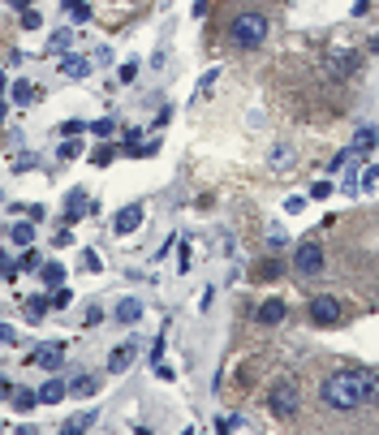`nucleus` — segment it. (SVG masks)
I'll use <instances>...</instances> for the list:
<instances>
[{
	"label": "nucleus",
	"mask_w": 379,
	"mask_h": 435,
	"mask_svg": "<svg viewBox=\"0 0 379 435\" xmlns=\"http://www.w3.org/2000/svg\"><path fill=\"white\" fill-rule=\"evenodd\" d=\"M349 160H353V147H349V151H336V156L327 160V172H341V168H345Z\"/></svg>",
	"instance_id": "nucleus-31"
},
{
	"label": "nucleus",
	"mask_w": 379,
	"mask_h": 435,
	"mask_svg": "<svg viewBox=\"0 0 379 435\" xmlns=\"http://www.w3.org/2000/svg\"><path fill=\"white\" fill-rule=\"evenodd\" d=\"M9 237H13V246H22V250H27V246L35 242V224H31V220H13Z\"/></svg>",
	"instance_id": "nucleus-16"
},
{
	"label": "nucleus",
	"mask_w": 379,
	"mask_h": 435,
	"mask_svg": "<svg viewBox=\"0 0 379 435\" xmlns=\"http://www.w3.org/2000/svg\"><path fill=\"white\" fill-rule=\"evenodd\" d=\"M47 306H52V297H31V302H27V319L39 323V319L47 315Z\"/></svg>",
	"instance_id": "nucleus-21"
},
{
	"label": "nucleus",
	"mask_w": 379,
	"mask_h": 435,
	"mask_svg": "<svg viewBox=\"0 0 379 435\" xmlns=\"http://www.w3.org/2000/svg\"><path fill=\"white\" fill-rule=\"evenodd\" d=\"M104 263H99V254L95 250H82V272H99Z\"/></svg>",
	"instance_id": "nucleus-33"
},
{
	"label": "nucleus",
	"mask_w": 379,
	"mask_h": 435,
	"mask_svg": "<svg viewBox=\"0 0 379 435\" xmlns=\"http://www.w3.org/2000/svg\"><path fill=\"white\" fill-rule=\"evenodd\" d=\"M91 422H95V409H87V414H73V418H65V427H61V431H65V435H73V431H87Z\"/></svg>",
	"instance_id": "nucleus-20"
},
{
	"label": "nucleus",
	"mask_w": 379,
	"mask_h": 435,
	"mask_svg": "<svg viewBox=\"0 0 379 435\" xmlns=\"http://www.w3.org/2000/svg\"><path fill=\"white\" fill-rule=\"evenodd\" d=\"M263 39H267V17L263 13H237L229 22V43L241 47V52H255Z\"/></svg>",
	"instance_id": "nucleus-2"
},
{
	"label": "nucleus",
	"mask_w": 379,
	"mask_h": 435,
	"mask_svg": "<svg viewBox=\"0 0 379 435\" xmlns=\"http://www.w3.org/2000/svg\"><path fill=\"white\" fill-rule=\"evenodd\" d=\"M138 319H142V302L138 297L117 302V323H138Z\"/></svg>",
	"instance_id": "nucleus-11"
},
{
	"label": "nucleus",
	"mask_w": 379,
	"mask_h": 435,
	"mask_svg": "<svg viewBox=\"0 0 379 435\" xmlns=\"http://www.w3.org/2000/svg\"><path fill=\"white\" fill-rule=\"evenodd\" d=\"M13 5H17V9H31V5H35V0H13Z\"/></svg>",
	"instance_id": "nucleus-43"
},
{
	"label": "nucleus",
	"mask_w": 379,
	"mask_h": 435,
	"mask_svg": "<svg viewBox=\"0 0 379 435\" xmlns=\"http://www.w3.org/2000/svg\"><path fill=\"white\" fill-rule=\"evenodd\" d=\"M57 156H61V160H78V156H82V147H78V138H65V142H61V151H57Z\"/></svg>",
	"instance_id": "nucleus-26"
},
{
	"label": "nucleus",
	"mask_w": 379,
	"mask_h": 435,
	"mask_svg": "<svg viewBox=\"0 0 379 435\" xmlns=\"http://www.w3.org/2000/svg\"><path fill=\"white\" fill-rule=\"evenodd\" d=\"M9 341H17V332L9 323H0V345H9Z\"/></svg>",
	"instance_id": "nucleus-40"
},
{
	"label": "nucleus",
	"mask_w": 379,
	"mask_h": 435,
	"mask_svg": "<svg viewBox=\"0 0 379 435\" xmlns=\"http://www.w3.org/2000/svg\"><path fill=\"white\" fill-rule=\"evenodd\" d=\"M61 73H65V78H87V73H91V61L78 57V52H65V57H61Z\"/></svg>",
	"instance_id": "nucleus-8"
},
{
	"label": "nucleus",
	"mask_w": 379,
	"mask_h": 435,
	"mask_svg": "<svg viewBox=\"0 0 379 435\" xmlns=\"http://www.w3.org/2000/svg\"><path fill=\"white\" fill-rule=\"evenodd\" d=\"M39 27H43V17L35 9H22V31H39Z\"/></svg>",
	"instance_id": "nucleus-32"
},
{
	"label": "nucleus",
	"mask_w": 379,
	"mask_h": 435,
	"mask_svg": "<svg viewBox=\"0 0 379 435\" xmlns=\"http://www.w3.org/2000/svg\"><path fill=\"white\" fill-rule=\"evenodd\" d=\"M327 194H336V186H332V177H327V182H315V186H311V198H319V202H327Z\"/></svg>",
	"instance_id": "nucleus-27"
},
{
	"label": "nucleus",
	"mask_w": 379,
	"mask_h": 435,
	"mask_svg": "<svg viewBox=\"0 0 379 435\" xmlns=\"http://www.w3.org/2000/svg\"><path fill=\"white\" fill-rule=\"evenodd\" d=\"M353 65H358V52H336V61H332V73H349Z\"/></svg>",
	"instance_id": "nucleus-24"
},
{
	"label": "nucleus",
	"mask_w": 379,
	"mask_h": 435,
	"mask_svg": "<svg viewBox=\"0 0 379 435\" xmlns=\"http://www.w3.org/2000/svg\"><path fill=\"white\" fill-rule=\"evenodd\" d=\"M61 357H65L61 345H39V349L31 353V367H39V371H57V367H61Z\"/></svg>",
	"instance_id": "nucleus-7"
},
{
	"label": "nucleus",
	"mask_w": 379,
	"mask_h": 435,
	"mask_svg": "<svg viewBox=\"0 0 379 435\" xmlns=\"http://www.w3.org/2000/svg\"><path fill=\"white\" fill-rule=\"evenodd\" d=\"M216 78H220V69H207L203 78H198V91H211V87H216Z\"/></svg>",
	"instance_id": "nucleus-37"
},
{
	"label": "nucleus",
	"mask_w": 379,
	"mask_h": 435,
	"mask_svg": "<svg viewBox=\"0 0 379 435\" xmlns=\"http://www.w3.org/2000/svg\"><path fill=\"white\" fill-rule=\"evenodd\" d=\"M27 168H35V156H17L13 160V172H27Z\"/></svg>",
	"instance_id": "nucleus-38"
},
{
	"label": "nucleus",
	"mask_w": 379,
	"mask_h": 435,
	"mask_svg": "<svg viewBox=\"0 0 379 435\" xmlns=\"http://www.w3.org/2000/svg\"><path fill=\"white\" fill-rule=\"evenodd\" d=\"M366 9H371V0H353V17H362Z\"/></svg>",
	"instance_id": "nucleus-41"
},
{
	"label": "nucleus",
	"mask_w": 379,
	"mask_h": 435,
	"mask_svg": "<svg viewBox=\"0 0 379 435\" xmlns=\"http://www.w3.org/2000/svg\"><path fill=\"white\" fill-rule=\"evenodd\" d=\"M69 302H73V293H69L65 285H57V289H52V311H65Z\"/></svg>",
	"instance_id": "nucleus-29"
},
{
	"label": "nucleus",
	"mask_w": 379,
	"mask_h": 435,
	"mask_svg": "<svg viewBox=\"0 0 379 435\" xmlns=\"http://www.w3.org/2000/svg\"><path fill=\"white\" fill-rule=\"evenodd\" d=\"M73 22H91V5H73Z\"/></svg>",
	"instance_id": "nucleus-39"
},
{
	"label": "nucleus",
	"mask_w": 379,
	"mask_h": 435,
	"mask_svg": "<svg viewBox=\"0 0 379 435\" xmlns=\"http://www.w3.org/2000/svg\"><path fill=\"white\" fill-rule=\"evenodd\" d=\"M73 5H82V0H65V9H73Z\"/></svg>",
	"instance_id": "nucleus-45"
},
{
	"label": "nucleus",
	"mask_w": 379,
	"mask_h": 435,
	"mask_svg": "<svg viewBox=\"0 0 379 435\" xmlns=\"http://www.w3.org/2000/svg\"><path fill=\"white\" fill-rule=\"evenodd\" d=\"M39 276H43V285H47V289L65 285V267H61V263H43V267H39Z\"/></svg>",
	"instance_id": "nucleus-18"
},
{
	"label": "nucleus",
	"mask_w": 379,
	"mask_h": 435,
	"mask_svg": "<svg viewBox=\"0 0 379 435\" xmlns=\"http://www.w3.org/2000/svg\"><path fill=\"white\" fill-rule=\"evenodd\" d=\"M134 353H138V349H134V341H130V345H121V349H112V357H108V371H112V375H121L125 367L134 362Z\"/></svg>",
	"instance_id": "nucleus-13"
},
{
	"label": "nucleus",
	"mask_w": 379,
	"mask_h": 435,
	"mask_svg": "<svg viewBox=\"0 0 379 435\" xmlns=\"http://www.w3.org/2000/svg\"><path fill=\"white\" fill-rule=\"evenodd\" d=\"M82 130H87V121H78V117H69V121H61V134H65V138H78Z\"/></svg>",
	"instance_id": "nucleus-25"
},
{
	"label": "nucleus",
	"mask_w": 379,
	"mask_h": 435,
	"mask_svg": "<svg viewBox=\"0 0 379 435\" xmlns=\"http://www.w3.org/2000/svg\"><path fill=\"white\" fill-rule=\"evenodd\" d=\"M9 405L17 409V414H31V409L39 405V392H31V388H13V397H9Z\"/></svg>",
	"instance_id": "nucleus-15"
},
{
	"label": "nucleus",
	"mask_w": 379,
	"mask_h": 435,
	"mask_svg": "<svg viewBox=\"0 0 379 435\" xmlns=\"http://www.w3.org/2000/svg\"><path fill=\"white\" fill-rule=\"evenodd\" d=\"M87 130H91L95 138H112V130H117V121H112V117H99V121H91V125H87Z\"/></svg>",
	"instance_id": "nucleus-22"
},
{
	"label": "nucleus",
	"mask_w": 379,
	"mask_h": 435,
	"mask_svg": "<svg viewBox=\"0 0 379 435\" xmlns=\"http://www.w3.org/2000/svg\"><path fill=\"white\" fill-rule=\"evenodd\" d=\"M95 388H99V379H91V375H82V379H73V383H69V392H78V397H91Z\"/></svg>",
	"instance_id": "nucleus-23"
},
{
	"label": "nucleus",
	"mask_w": 379,
	"mask_h": 435,
	"mask_svg": "<svg viewBox=\"0 0 379 435\" xmlns=\"http://www.w3.org/2000/svg\"><path fill=\"white\" fill-rule=\"evenodd\" d=\"M375 182H379V164H371V168L362 172V182H358V186H362V190H371Z\"/></svg>",
	"instance_id": "nucleus-36"
},
{
	"label": "nucleus",
	"mask_w": 379,
	"mask_h": 435,
	"mask_svg": "<svg viewBox=\"0 0 379 435\" xmlns=\"http://www.w3.org/2000/svg\"><path fill=\"white\" fill-rule=\"evenodd\" d=\"M272 414L276 418H293L297 414V383H276V388H272Z\"/></svg>",
	"instance_id": "nucleus-5"
},
{
	"label": "nucleus",
	"mask_w": 379,
	"mask_h": 435,
	"mask_svg": "<svg viewBox=\"0 0 379 435\" xmlns=\"http://www.w3.org/2000/svg\"><path fill=\"white\" fill-rule=\"evenodd\" d=\"M9 95H13V104H35V99H39V87H35V82H22V78H17V82L9 87Z\"/></svg>",
	"instance_id": "nucleus-17"
},
{
	"label": "nucleus",
	"mask_w": 379,
	"mask_h": 435,
	"mask_svg": "<svg viewBox=\"0 0 379 435\" xmlns=\"http://www.w3.org/2000/svg\"><path fill=\"white\" fill-rule=\"evenodd\" d=\"M216 431H246V418H233V414L224 418V414H220V418H216Z\"/></svg>",
	"instance_id": "nucleus-30"
},
{
	"label": "nucleus",
	"mask_w": 379,
	"mask_h": 435,
	"mask_svg": "<svg viewBox=\"0 0 379 435\" xmlns=\"http://www.w3.org/2000/svg\"><path fill=\"white\" fill-rule=\"evenodd\" d=\"M142 202H130V207H121L112 216V233H138V224H142Z\"/></svg>",
	"instance_id": "nucleus-6"
},
{
	"label": "nucleus",
	"mask_w": 379,
	"mask_h": 435,
	"mask_svg": "<svg viewBox=\"0 0 379 435\" xmlns=\"http://www.w3.org/2000/svg\"><path fill=\"white\" fill-rule=\"evenodd\" d=\"M17 267H22V272H39L43 263H39V254H35V250L27 246V250H22V263H17Z\"/></svg>",
	"instance_id": "nucleus-28"
},
{
	"label": "nucleus",
	"mask_w": 379,
	"mask_h": 435,
	"mask_svg": "<svg viewBox=\"0 0 379 435\" xmlns=\"http://www.w3.org/2000/svg\"><path fill=\"white\" fill-rule=\"evenodd\" d=\"M69 43H73V31H69V27L52 31V39H47V57H65V52H69Z\"/></svg>",
	"instance_id": "nucleus-14"
},
{
	"label": "nucleus",
	"mask_w": 379,
	"mask_h": 435,
	"mask_svg": "<svg viewBox=\"0 0 379 435\" xmlns=\"http://www.w3.org/2000/svg\"><path fill=\"white\" fill-rule=\"evenodd\" d=\"M17 272H22V267H17L13 259H5V254H0V276H5V280H13Z\"/></svg>",
	"instance_id": "nucleus-35"
},
{
	"label": "nucleus",
	"mask_w": 379,
	"mask_h": 435,
	"mask_svg": "<svg viewBox=\"0 0 379 435\" xmlns=\"http://www.w3.org/2000/svg\"><path fill=\"white\" fill-rule=\"evenodd\" d=\"M112 156H117V147H108V142H104V147H99L91 160H95V164H112Z\"/></svg>",
	"instance_id": "nucleus-34"
},
{
	"label": "nucleus",
	"mask_w": 379,
	"mask_h": 435,
	"mask_svg": "<svg viewBox=\"0 0 379 435\" xmlns=\"http://www.w3.org/2000/svg\"><path fill=\"white\" fill-rule=\"evenodd\" d=\"M375 147H379V130H371V125L353 134V151H375Z\"/></svg>",
	"instance_id": "nucleus-19"
},
{
	"label": "nucleus",
	"mask_w": 379,
	"mask_h": 435,
	"mask_svg": "<svg viewBox=\"0 0 379 435\" xmlns=\"http://www.w3.org/2000/svg\"><path fill=\"white\" fill-rule=\"evenodd\" d=\"M306 311H311V323H315V327H332V323H341V315H345V311H341V302H336V297H327V293H315Z\"/></svg>",
	"instance_id": "nucleus-4"
},
{
	"label": "nucleus",
	"mask_w": 379,
	"mask_h": 435,
	"mask_svg": "<svg viewBox=\"0 0 379 435\" xmlns=\"http://www.w3.org/2000/svg\"><path fill=\"white\" fill-rule=\"evenodd\" d=\"M323 263H327V254H323L319 242H302V246L293 250V272H297V276H319Z\"/></svg>",
	"instance_id": "nucleus-3"
},
{
	"label": "nucleus",
	"mask_w": 379,
	"mask_h": 435,
	"mask_svg": "<svg viewBox=\"0 0 379 435\" xmlns=\"http://www.w3.org/2000/svg\"><path fill=\"white\" fill-rule=\"evenodd\" d=\"M87 216V190H69V198H65V220L73 224V220H82Z\"/></svg>",
	"instance_id": "nucleus-9"
},
{
	"label": "nucleus",
	"mask_w": 379,
	"mask_h": 435,
	"mask_svg": "<svg viewBox=\"0 0 379 435\" xmlns=\"http://www.w3.org/2000/svg\"><path fill=\"white\" fill-rule=\"evenodd\" d=\"M281 319H285V302H281V297H267V302L259 306V323L272 327V323H281Z\"/></svg>",
	"instance_id": "nucleus-12"
},
{
	"label": "nucleus",
	"mask_w": 379,
	"mask_h": 435,
	"mask_svg": "<svg viewBox=\"0 0 379 435\" xmlns=\"http://www.w3.org/2000/svg\"><path fill=\"white\" fill-rule=\"evenodd\" d=\"M319 401L336 414H349V409H362L371 401H379V375L375 371H336L323 379Z\"/></svg>",
	"instance_id": "nucleus-1"
},
{
	"label": "nucleus",
	"mask_w": 379,
	"mask_h": 435,
	"mask_svg": "<svg viewBox=\"0 0 379 435\" xmlns=\"http://www.w3.org/2000/svg\"><path fill=\"white\" fill-rule=\"evenodd\" d=\"M9 397H13V383H9V379H0V401H9Z\"/></svg>",
	"instance_id": "nucleus-42"
},
{
	"label": "nucleus",
	"mask_w": 379,
	"mask_h": 435,
	"mask_svg": "<svg viewBox=\"0 0 379 435\" xmlns=\"http://www.w3.org/2000/svg\"><path fill=\"white\" fill-rule=\"evenodd\" d=\"M9 91V82H5V73H0V95H5Z\"/></svg>",
	"instance_id": "nucleus-44"
},
{
	"label": "nucleus",
	"mask_w": 379,
	"mask_h": 435,
	"mask_svg": "<svg viewBox=\"0 0 379 435\" xmlns=\"http://www.w3.org/2000/svg\"><path fill=\"white\" fill-rule=\"evenodd\" d=\"M65 392H69L65 379H47L43 388H39V405H57V401H65Z\"/></svg>",
	"instance_id": "nucleus-10"
}]
</instances>
